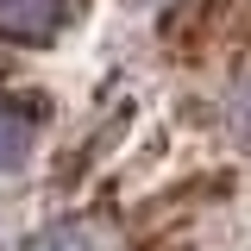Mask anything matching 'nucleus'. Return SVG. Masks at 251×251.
<instances>
[{
    "mask_svg": "<svg viewBox=\"0 0 251 251\" xmlns=\"http://www.w3.org/2000/svg\"><path fill=\"white\" fill-rule=\"evenodd\" d=\"M38 145V120H31L25 107H13V100H0V170H19Z\"/></svg>",
    "mask_w": 251,
    "mask_h": 251,
    "instance_id": "nucleus-3",
    "label": "nucleus"
},
{
    "mask_svg": "<svg viewBox=\"0 0 251 251\" xmlns=\"http://www.w3.org/2000/svg\"><path fill=\"white\" fill-rule=\"evenodd\" d=\"M25 251H113V245H107V232L94 220H57V226L31 232Z\"/></svg>",
    "mask_w": 251,
    "mask_h": 251,
    "instance_id": "nucleus-2",
    "label": "nucleus"
},
{
    "mask_svg": "<svg viewBox=\"0 0 251 251\" xmlns=\"http://www.w3.org/2000/svg\"><path fill=\"white\" fill-rule=\"evenodd\" d=\"M75 13H82V0H0V38L6 44H50Z\"/></svg>",
    "mask_w": 251,
    "mask_h": 251,
    "instance_id": "nucleus-1",
    "label": "nucleus"
}]
</instances>
